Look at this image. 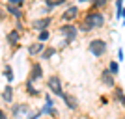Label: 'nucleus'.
<instances>
[{"mask_svg":"<svg viewBox=\"0 0 125 119\" xmlns=\"http://www.w3.org/2000/svg\"><path fill=\"white\" fill-rule=\"evenodd\" d=\"M103 24H104V15L101 13V11L94 9V11H90V13H86L84 22L80 24V28H78V30L88 34V32H94V30H97V28H101Z\"/></svg>","mask_w":125,"mask_h":119,"instance_id":"f257e3e1","label":"nucleus"},{"mask_svg":"<svg viewBox=\"0 0 125 119\" xmlns=\"http://www.w3.org/2000/svg\"><path fill=\"white\" fill-rule=\"evenodd\" d=\"M88 50L92 56L95 58H101L106 54V50H108V47H106V41L104 39H92V41L88 43Z\"/></svg>","mask_w":125,"mask_h":119,"instance_id":"f03ea898","label":"nucleus"},{"mask_svg":"<svg viewBox=\"0 0 125 119\" xmlns=\"http://www.w3.org/2000/svg\"><path fill=\"white\" fill-rule=\"evenodd\" d=\"M47 88L51 89L54 95H58V97H63V95H65V91H63V88H62V80L58 78V74H51V76L47 78Z\"/></svg>","mask_w":125,"mask_h":119,"instance_id":"7ed1b4c3","label":"nucleus"},{"mask_svg":"<svg viewBox=\"0 0 125 119\" xmlns=\"http://www.w3.org/2000/svg\"><path fill=\"white\" fill-rule=\"evenodd\" d=\"M58 32L65 37V45H69V43L77 37L78 28H77V26H73V24H63V26H60V28H58Z\"/></svg>","mask_w":125,"mask_h":119,"instance_id":"20e7f679","label":"nucleus"},{"mask_svg":"<svg viewBox=\"0 0 125 119\" xmlns=\"http://www.w3.org/2000/svg\"><path fill=\"white\" fill-rule=\"evenodd\" d=\"M101 84L106 86V88H116V82H114V74L108 71V69H103L101 71V76H99Z\"/></svg>","mask_w":125,"mask_h":119,"instance_id":"39448f33","label":"nucleus"},{"mask_svg":"<svg viewBox=\"0 0 125 119\" xmlns=\"http://www.w3.org/2000/svg\"><path fill=\"white\" fill-rule=\"evenodd\" d=\"M49 24H51V17H43V19H36V21H32V28L37 30V32L47 30Z\"/></svg>","mask_w":125,"mask_h":119,"instance_id":"423d86ee","label":"nucleus"},{"mask_svg":"<svg viewBox=\"0 0 125 119\" xmlns=\"http://www.w3.org/2000/svg\"><path fill=\"white\" fill-rule=\"evenodd\" d=\"M41 76H43L41 63H32V67H30V76H28V80H30V82H34V80H39Z\"/></svg>","mask_w":125,"mask_h":119,"instance_id":"0eeeda50","label":"nucleus"},{"mask_svg":"<svg viewBox=\"0 0 125 119\" xmlns=\"http://www.w3.org/2000/svg\"><path fill=\"white\" fill-rule=\"evenodd\" d=\"M77 15H78V8H77V6H69L67 9L63 11L62 19L69 22V21H75V19H77Z\"/></svg>","mask_w":125,"mask_h":119,"instance_id":"6e6552de","label":"nucleus"},{"mask_svg":"<svg viewBox=\"0 0 125 119\" xmlns=\"http://www.w3.org/2000/svg\"><path fill=\"white\" fill-rule=\"evenodd\" d=\"M43 50H45V45H43V43H39V41L28 47V54H30V56H37V54H41Z\"/></svg>","mask_w":125,"mask_h":119,"instance_id":"1a4fd4ad","label":"nucleus"},{"mask_svg":"<svg viewBox=\"0 0 125 119\" xmlns=\"http://www.w3.org/2000/svg\"><path fill=\"white\" fill-rule=\"evenodd\" d=\"M62 99L65 101V104H67V108H69V110H77V108H78V101H77L75 97H71V95L65 93Z\"/></svg>","mask_w":125,"mask_h":119,"instance_id":"9d476101","label":"nucleus"},{"mask_svg":"<svg viewBox=\"0 0 125 119\" xmlns=\"http://www.w3.org/2000/svg\"><path fill=\"white\" fill-rule=\"evenodd\" d=\"M8 13H10V15H13L15 17V19H22V9L21 8H19V6H8Z\"/></svg>","mask_w":125,"mask_h":119,"instance_id":"9b49d317","label":"nucleus"},{"mask_svg":"<svg viewBox=\"0 0 125 119\" xmlns=\"http://www.w3.org/2000/svg\"><path fill=\"white\" fill-rule=\"evenodd\" d=\"M2 99H4L6 102H13V89L11 86H6L4 91H2Z\"/></svg>","mask_w":125,"mask_h":119,"instance_id":"f8f14e48","label":"nucleus"},{"mask_svg":"<svg viewBox=\"0 0 125 119\" xmlns=\"http://www.w3.org/2000/svg\"><path fill=\"white\" fill-rule=\"evenodd\" d=\"M114 99L121 104V106H125V93H123L121 88H114Z\"/></svg>","mask_w":125,"mask_h":119,"instance_id":"ddd939ff","label":"nucleus"},{"mask_svg":"<svg viewBox=\"0 0 125 119\" xmlns=\"http://www.w3.org/2000/svg\"><path fill=\"white\" fill-rule=\"evenodd\" d=\"M56 52H58V50H56V48H54V47H47V48H45V50L41 52V60H51V58L54 56Z\"/></svg>","mask_w":125,"mask_h":119,"instance_id":"4468645a","label":"nucleus"},{"mask_svg":"<svg viewBox=\"0 0 125 119\" xmlns=\"http://www.w3.org/2000/svg\"><path fill=\"white\" fill-rule=\"evenodd\" d=\"M17 41H19V32L11 30L10 34H8V43H10V45H17Z\"/></svg>","mask_w":125,"mask_h":119,"instance_id":"2eb2a0df","label":"nucleus"},{"mask_svg":"<svg viewBox=\"0 0 125 119\" xmlns=\"http://www.w3.org/2000/svg\"><path fill=\"white\" fill-rule=\"evenodd\" d=\"M47 8H56V6H63L65 4V0H43Z\"/></svg>","mask_w":125,"mask_h":119,"instance_id":"dca6fc26","label":"nucleus"},{"mask_svg":"<svg viewBox=\"0 0 125 119\" xmlns=\"http://www.w3.org/2000/svg\"><path fill=\"white\" fill-rule=\"evenodd\" d=\"M108 71L112 73V74H120V65H118V62H114V60H112V62L108 63Z\"/></svg>","mask_w":125,"mask_h":119,"instance_id":"f3484780","label":"nucleus"},{"mask_svg":"<svg viewBox=\"0 0 125 119\" xmlns=\"http://www.w3.org/2000/svg\"><path fill=\"white\" fill-rule=\"evenodd\" d=\"M28 104H19V106H15L13 108V115H19V114H22V112H28Z\"/></svg>","mask_w":125,"mask_h":119,"instance_id":"a211bd4d","label":"nucleus"},{"mask_svg":"<svg viewBox=\"0 0 125 119\" xmlns=\"http://www.w3.org/2000/svg\"><path fill=\"white\" fill-rule=\"evenodd\" d=\"M49 37H51L49 30H41V32H39V36H37V41H39V43H45V41L49 39Z\"/></svg>","mask_w":125,"mask_h":119,"instance_id":"6ab92c4d","label":"nucleus"},{"mask_svg":"<svg viewBox=\"0 0 125 119\" xmlns=\"http://www.w3.org/2000/svg\"><path fill=\"white\" fill-rule=\"evenodd\" d=\"M4 74H6V78H8V80H13V71H11V67L10 65H6V69H4Z\"/></svg>","mask_w":125,"mask_h":119,"instance_id":"aec40b11","label":"nucleus"},{"mask_svg":"<svg viewBox=\"0 0 125 119\" xmlns=\"http://www.w3.org/2000/svg\"><path fill=\"white\" fill-rule=\"evenodd\" d=\"M26 91H30V95H39V93H37V91H36V88L32 86V82H30V80L26 82Z\"/></svg>","mask_w":125,"mask_h":119,"instance_id":"412c9836","label":"nucleus"},{"mask_svg":"<svg viewBox=\"0 0 125 119\" xmlns=\"http://www.w3.org/2000/svg\"><path fill=\"white\" fill-rule=\"evenodd\" d=\"M8 2H10L11 6H19V8H21V6L24 4V0H8Z\"/></svg>","mask_w":125,"mask_h":119,"instance_id":"4be33fe9","label":"nucleus"},{"mask_svg":"<svg viewBox=\"0 0 125 119\" xmlns=\"http://www.w3.org/2000/svg\"><path fill=\"white\" fill-rule=\"evenodd\" d=\"M104 6H106V0H97L94 4V8H104Z\"/></svg>","mask_w":125,"mask_h":119,"instance_id":"5701e85b","label":"nucleus"},{"mask_svg":"<svg viewBox=\"0 0 125 119\" xmlns=\"http://www.w3.org/2000/svg\"><path fill=\"white\" fill-rule=\"evenodd\" d=\"M4 19H6V11L0 8V21H4Z\"/></svg>","mask_w":125,"mask_h":119,"instance_id":"b1692460","label":"nucleus"},{"mask_svg":"<svg viewBox=\"0 0 125 119\" xmlns=\"http://www.w3.org/2000/svg\"><path fill=\"white\" fill-rule=\"evenodd\" d=\"M0 119H6V114H4V110H0Z\"/></svg>","mask_w":125,"mask_h":119,"instance_id":"393cba45","label":"nucleus"},{"mask_svg":"<svg viewBox=\"0 0 125 119\" xmlns=\"http://www.w3.org/2000/svg\"><path fill=\"white\" fill-rule=\"evenodd\" d=\"M37 115H39V114H36V115H32V117H30V119H37Z\"/></svg>","mask_w":125,"mask_h":119,"instance_id":"a878e982","label":"nucleus"}]
</instances>
